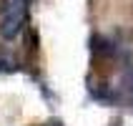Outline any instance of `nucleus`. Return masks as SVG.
I'll use <instances>...</instances> for the list:
<instances>
[{
    "instance_id": "f257e3e1",
    "label": "nucleus",
    "mask_w": 133,
    "mask_h": 126,
    "mask_svg": "<svg viewBox=\"0 0 133 126\" xmlns=\"http://www.w3.org/2000/svg\"><path fill=\"white\" fill-rule=\"evenodd\" d=\"M25 20H28L25 5H23V3H13V5H10V8L5 10L3 20H0V35L5 38V40H13V38L18 35L20 30H23Z\"/></svg>"
},
{
    "instance_id": "f03ea898",
    "label": "nucleus",
    "mask_w": 133,
    "mask_h": 126,
    "mask_svg": "<svg viewBox=\"0 0 133 126\" xmlns=\"http://www.w3.org/2000/svg\"><path fill=\"white\" fill-rule=\"evenodd\" d=\"M90 51H96V53H111L113 48H111V43H108L105 38L93 35V38H90Z\"/></svg>"
},
{
    "instance_id": "7ed1b4c3",
    "label": "nucleus",
    "mask_w": 133,
    "mask_h": 126,
    "mask_svg": "<svg viewBox=\"0 0 133 126\" xmlns=\"http://www.w3.org/2000/svg\"><path fill=\"white\" fill-rule=\"evenodd\" d=\"M123 86H126V91L133 96V68H131V71H126V76H123Z\"/></svg>"
},
{
    "instance_id": "20e7f679",
    "label": "nucleus",
    "mask_w": 133,
    "mask_h": 126,
    "mask_svg": "<svg viewBox=\"0 0 133 126\" xmlns=\"http://www.w3.org/2000/svg\"><path fill=\"white\" fill-rule=\"evenodd\" d=\"M0 71H15V63L10 58H0Z\"/></svg>"
},
{
    "instance_id": "39448f33",
    "label": "nucleus",
    "mask_w": 133,
    "mask_h": 126,
    "mask_svg": "<svg viewBox=\"0 0 133 126\" xmlns=\"http://www.w3.org/2000/svg\"><path fill=\"white\" fill-rule=\"evenodd\" d=\"M48 126H63V124H60V121H50Z\"/></svg>"
}]
</instances>
